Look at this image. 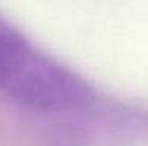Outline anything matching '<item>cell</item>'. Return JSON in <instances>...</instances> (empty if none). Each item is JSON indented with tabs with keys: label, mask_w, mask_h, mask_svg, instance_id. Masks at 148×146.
Returning <instances> with one entry per match:
<instances>
[{
	"label": "cell",
	"mask_w": 148,
	"mask_h": 146,
	"mask_svg": "<svg viewBox=\"0 0 148 146\" xmlns=\"http://www.w3.org/2000/svg\"><path fill=\"white\" fill-rule=\"evenodd\" d=\"M0 94L33 110L66 112L84 105L90 90L0 17Z\"/></svg>",
	"instance_id": "cell-1"
}]
</instances>
